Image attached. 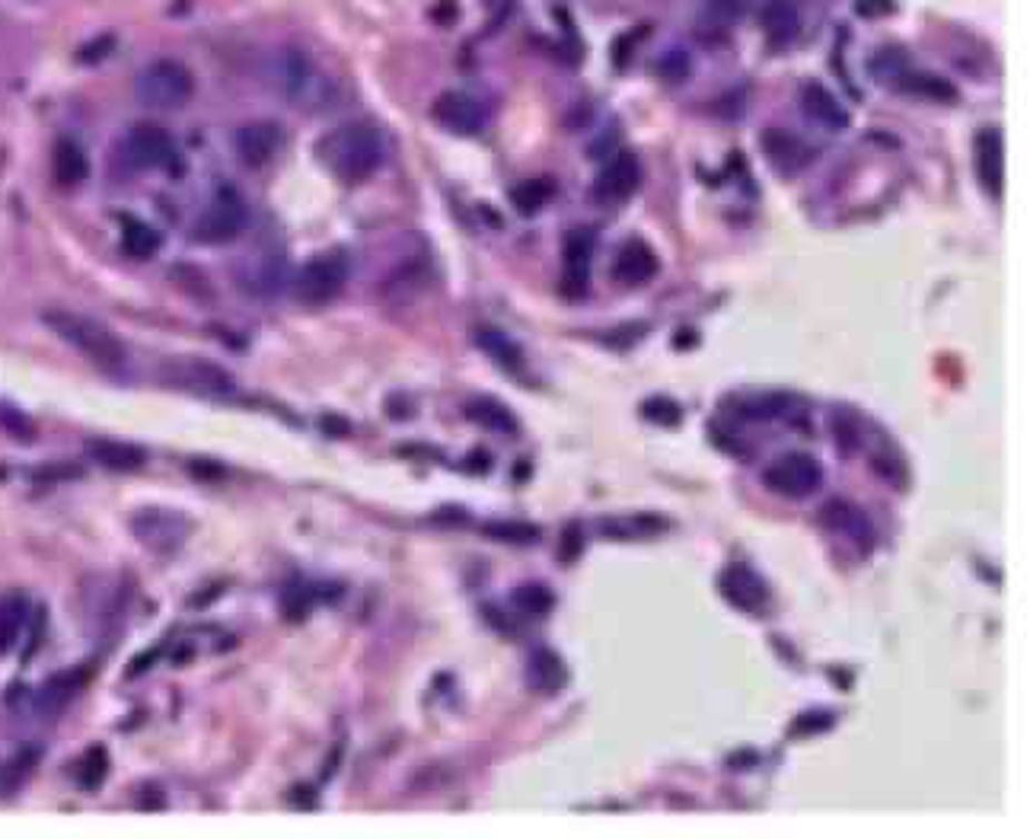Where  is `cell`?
I'll use <instances>...</instances> for the list:
<instances>
[{
	"mask_svg": "<svg viewBox=\"0 0 1030 839\" xmlns=\"http://www.w3.org/2000/svg\"><path fill=\"white\" fill-rule=\"evenodd\" d=\"M432 116L437 125H444L454 135H479L485 128V109L479 99L459 93V90H447L434 99Z\"/></svg>",
	"mask_w": 1030,
	"mask_h": 839,
	"instance_id": "cell-12",
	"label": "cell"
},
{
	"mask_svg": "<svg viewBox=\"0 0 1030 839\" xmlns=\"http://www.w3.org/2000/svg\"><path fill=\"white\" fill-rule=\"evenodd\" d=\"M657 71L664 73L667 80L676 83V80L690 77V58H686L680 49H671L664 58H661V61H657Z\"/></svg>",
	"mask_w": 1030,
	"mask_h": 839,
	"instance_id": "cell-36",
	"label": "cell"
},
{
	"mask_svg": "<svg viewBox=\"0 0 1030 839\" xmlns=\"http://www.w3.org/2000/svg\"><path fill=\"white\" fill-rule=\"evenodd\" d=\"M482 530H485V536H492L498 543H517V546H529V543L539 540V527L521 524V521H492Z\"/></svg>",
	"mask_w": 1030,
	"mask_h": 839,
	"instance_id": "cell-30",
	"label": "cell"
},
{
	"mask_svg": "<svg viewBox=\"0 0 1030 839\" xmlns=\"http://www.w3.org/2000/svg\"><path fill=\"white\" fill-rule=\"evenodd\" d=\"M973 169L989 195H1002L1006 189V141L999 128H982L973 138Z\"/></svg>",
	"mask_w": 1030,
	"mask_h": 839,
	"instance_id": "cell-11",
	"label": "cell"
},
{
	"mask_svg": "<svg viewBox=\"0 0 1030 839\" xmlns=\"http://www.w3.org/2000/svg\"><path fill=\"white\" fill-rule=\"evenodd\" d=\"M476 342H479L482 352L492 355V361H495L498 367H504V371H517V367L524 364L521 345L507 336V333L495 329V326H482V329H476Z\"/></svg>",
	"mask_w": 1030,
	"mask_h": 839,
	"instance_id": "cell-26",
	"label": "cell"
},
{
	"mask_svg": "<svg viewBox=\"0 0 1030 839\" xmlns=\"http://www.w3.org/2000/svg\"><path fill=\"white\" fill-rule=\"evenodd\" d=\"M242 224H246V208H242V201L230 193V189H220V193L201 208V215L195 217L192 240L208 243V246L230 243L240 237Z\"/></svg>",
	"mask_w": 1030,
	"mask_h": 839,
	"instance_id": "cell-7",
	"label": "cell"
},
{
	"mask_svg": "<svg viewBox=\"0 0 1030 839\" xmlns=\"http://www.w3.org/2000/svg\"><path fill=\"white\" fill-rule=\"evenodd\" d=\"M384 135L370 121H348L319 141V160L341 182H364L384 164Z\"/></svg>",
	"mask_w": 1030,
	"mask_h": 839,
	"instance_id": "cell-1",
	"label": "cell"
},
{
	"mask_svg": "<svg viewBox=\"0 0 1030 839\" xmlns=\"http://www.w3.org/2000/svg\"><path fill=\"white\" fill-rule=\"evenodd\" d=\"M801 109H804V116L820 125V128H826V131H845L849 128V109L839 102V97L833 90H826L823 83H808L804 87V93H801Z\"/></svg>",
	"mask_w": 1030,
	"mask_h": 839,
	"instance_id": "cell-19",
	"label": "cell"
},
{
	"mask_svg": "<svg viewBox=\"0 0 1030 839\" xmlns=\"http://www.w3.org/2000/svg\"><path fill=\"white\" fill-rule=\"evenodd\" d=\"M900 80H903V87H907L910 93H919V97L958 99V90H954V87H951L948 80H941V77H932V73H903Z\"/></svg>",
	"mask_w": 1030,
	"mask_h": 839,
	"instance_id": "cell-33",
	"label": "cell"
},
{
	"mask_svg": "<svg viewBox=\"0 0 1030 839\" xmlns=\"http://www.w3.org/2000/svg\"><path fill=\"white\" fill-rule=\"evenodd\" d=\"M568 683V671H565V661L549 651V648H539L529 654L527 664V687L533 693L539 695H558Z\"/></svg>",
	"mask_w": 1030,
	"mask_h": 839,
	"instance_id": "cell-20",
	"label": "cell"
},
{
	"mask_svg": "<svg viewBox=\"0 0 1030 839\" xmlns=\"http://www.w3.org/2000/svg\"><path fill=\"white\" fill-rule=\"evenodd\" d=\"M638 182H642V167H638V157L635 154H616L603 172H600L597 186H594V193H597L600 201H610V205H616V201H625L628 195L638 189Z\"/></svg>",
	"mask_w": 1030,
	"mask_h": 839,
	"instance_id": "cell-17",
	"label": "cell"
},
{
	"mask_svg": "<svg viewBox=\"0 0 1030 839\" xmlns=\"http://www.w3.org/2000/svg\"><path fill=\"white\" fill-rule=\"evenodd\" d=\"M721 594L727 598V603H734L743 613H753L760 616L769 606V588L763 578L756 575L753 569L746 565H731L719 581Z\"/></svg>",
	"mask_w": 1030,
	"mask_h": 839,
	"instance_id": "cell-16",
	"label": "cell"
},
{
	"mask_svg": "<svg viewBox=\"0 0 1030 839\" xmlns=\"http://www.w3.org/2000/svg\"><path fill=\"white\" fill-rule=\"evenodd\" d=\"M26 625V600L20 594L0 598V654L20 642Z\"/></svg>",
	"mask_w": 1030,
	"mask_h": 839,
	"instance_id": "cell-28",
	"label": "cell"
},
{
	"mask_svg": "<svg viewBox=\"0 0 1030 839\" xmlns=\"http://www.w3.org/2000/svg\"><path fill=\"white\" fill-rule=\"evenodd\" d=\"M654 275H657V253H654L645 240H628L623 249L616 253L613 278H616L623 288H642Z\"/></svg>",
	"mask_w": 1030,
	"mask_h": 839,
	"instance_id": "cell-18",
	"label": "cell"
},
{
	"mask_svg": "<svg viewBox=\"0 0 1030 839\" xmlns=\"http://www.w3.org/2000/svg\"><path fill=\"white\" fill-rule=\"evenodd\" d=\"M763 150H766V160L779 172H798L801 167L811 164V150L801 138H794L789 131H779V128H769L763 135Z\"/></svg>",
	"mask_w": 1030,
	"mask_h": 839,
	"instance_id": "cell-21",
	"label": "cell"
},
{
	"mask_svg": "<svg viewBox=\"0 0 1030 839\" xmlns=\"http://www.w3.org/2000/svg\"><path fill=\"white\" fill-rule=\"evenodd\" d=\"M237 285L252 297H271L285 288L288 282V259L281 256L278 246H252L249 253H242L237 263Z\"/></svg>",
	"mask_w": 1030,
	"mask_h": 839,
	"instance_id": "cell-4",
	"label": "cell"
},
{
	"mask_svg": "<svg viewBox=\"0 0 1030 839\" xmlns=\"http://www.w3.org/2000/svg\"><path fill=\"white\" fill-rule=\"evenodd\" d=\"M763 482L775 495L808 499L823 482V466L811 454H785L763 470Z\"/></svg>",
	"mask_w": 1030,
	"mask_h": 839,
	"instance_id": "cell-8",
	"label": "cell"
},
{
	"mask_svg": "<svg viewBox=\"0 0 1030 839\" xmlns=\"http://www.w3.org/2000/svg\"><path fill=\"white\" fill-rule=\"evenodd\" d=\"M167 381L169 386H182L205 396H227L234 389V377L205 361H169Z\"/></svg>",
	"mask_w": 1030,
	"mask_h": 839,
	"instance_id": "cell-13",
	"label": "cell"
},
{
	"mask_svg": "<svg viewBox=\"0 0 1030 839\" xmlns=\"http://www.w3.org/2000/svg\"><path fill=\"white\" fill-rule=\"evenodd\" d=\"M125 150H128V160L138 169H169L179 154L172 135L164 125H153V121L135 125L125 138Z\"/></svg>",
	"mask_w": 1030,
	"mask_h": 839,
	"instance_id": "cell-10",
	"label": "cell"
},
{
	"mask_svg": "<svg viewBox=\"0 0 1030 839\" xmlns=\"http://www.w3.org/2000/svg\"><path fill=\"white\" fill-rule=\"evenodd\" d=\"M466 415L482 425V428H488V432H498V434H517V418L511 415V408L502 406L498 399H488V396H482V399H473L469 406H466Z\"/></svg>",
	"mask_w": 1030,
	"mask_h": 839,
	"instance_id": "cell-27",
	"label": "cell"
},
{
	"mask_svg": "<svg viewBox=\"0 0 1030 839\" xmlns=\"http://www.w3.org/2000/svg\"><path fill=\"white\" fill-rule=\"evenodd\" d=\"M135 93H138V99L145 102L147 109L172 112V109L189 106V99L195 93V77L186 65L164 58V61H153V65H147L145 71H141Z\"/></svg>",
	"mask_w": 1030,
	"mask_h": 839,
	"instance_id": "cell-3",
	"label": "cell"
},
{
	"mask_svg": "<svg viewBox=\"0 0 1030 839\" xmlns=\"http://www.w3.org/2000/svg\"><path fill=\"white\" fill-rule=\"evenodd\" d=\"M285 145V131L281 125L275 121L259 119L246 121L240 131H237V154L246 167H265L275 160V154Z\"/></svg>",
	"mask_w": 1030,
	"mask_h": 839,
	"instance_id": "cell-15",
	"label": "cell"
},
{
	"mask_svg": "<svg viewBox=\"0 0 1030 839\" xmlns=\"http://www.w3.org/2000/svg\"><path fill=\"white\" fill-rule=\"evenodd\" d=\"M591 256H594V234L587 227H575L565 237L562 256V290L568 297H581L591 282Z\"/></svg>",
	"mask_w": 1030,
	"mask_h": 839,
	"instance_id": "cell-14",
	"label": "cell"
},
{
	"mask_svg": "<svg viewBox=\"0 0 1030 839\" xmlns=\"http://www.w3.org/2000/svg\"><path fill=\"white\" fill-rule=\"evenodd\" d=\"M514 606L524 616H546L552 610V594L546 584H521L514 591Z\"/></svg>",
	"mask_w": 1030,
	"mask_h": 839,
	"instance_id": "cell-32",
	"label": "cell"
},
{
	"mask_svg": "<svg viewBox=\"0 0 1030 839\" xmlns=\"http://www.w3.org/2000/svg\"><path fill=\"white\" fill-rule=\"evenodd\" d=\"M87 456L97 460L99 466H106V470H116V473L141 470L147 460L138 444H125V441H87Z\"/></svg>",
	"mask_w": 1030,
	"mask_h": 839,
	"instance_id": "cell-22",
	"label": "cell"
},
{
	"mask_svg": "<svg viewBox=\"0 0 1030 839\" xmlns=\"http://www.w3.org/2000/svg\"><path fill=\"white\" fill-rule=\"evenodd\" d=\"M42 319H46V326L55 336L61 338V342H68L71 348H77L93 367L106 371V374H121L125 371L128 352L116 338V333L106 329L102 323L71 310H49Z\"/></svg>",
	"mask_w": 1030,
	"mask_h": 839,
	"instance_id": "cell-2",
	"label": "cell"
},
{
	"mask_svg": "<svg viewBox=\"0 0 1030 839\" xmlns=\"http://www.w3.org/2000/svg\"><path fill=\"white\" fill-rule=\"evenodd\" d=\"M600 527L613 533V540H635V536H651L664 524H657L654 517H638V521H603Z\"/></svg>",
	"mask_w": 1030,
	"mask_h": 839,
	"instance_id": "cell-34",
	"label": "cell"
},
{
	"mask_svg": "<svg viewBox=\"0 0 1030 839\" xmlns=\"http://www.w3.org/2000/svg\"><path fill=\"white\" fill-rule=\"evenodd\" d=\"M826 521H833L836 530L855 533V540H859V543H871V527H868V521H864L855 507H849V504H842V502L826 504Z\"/></svg>",
	"mask_w": 1030,
	"mask_h": 839,
	"instance_id": "cell-31",
	"label": "cell"
},
{
	"mask_svg": "<svg viewBox=\"0 0 1030 839\" xmlns=\"http://www.w3.org/2000/svg\"><path fill=\"white\" fill-rule=\"evenodd\" d=\"M552 198V182L549 179H529V182H521V186H514L511 189V205H514V211L524 217L539 215L546 205H549Z\"/></svg>",
	"mask_w": 1030,
	"mask_h": 839,
	"instance_id": "cell-29",
	"label": "cell"
},
{
	"mask_svg": "<svg viewBox=\"0 0 1030 839\" xmlns=\"http://www.w3.org/2000/svg\"><path fill=\"white\" fill-rule=\"evenodd\" d=\"M275 87L281 90V97H288L294 106H310L319 90V73L313 68V61L300 49H285L275 58Z\"/></svg>",
	"mask_w": 1030,
	"mask_h": 839,
	"instance_id": "cell-9",
	"label": "cell"
},
{
	"mask_svg": "<svg viewBox=\"0 0 1030 839\" xmlns=\"http://www.w3.org/2000/svg\"><path fill=\"white\" fill-rule=\"evenodd\" d=\"M798 26H801V13L794 0H769L763 10V29L772 46H789L798 36Z\"/></svg>",
	"mask_w": 1030,
	"mask_h": 839,
	"instance_id": "cell-24",
	"label": "cell"
},
{
	"mask_svg": "<svg viewBox=\"0 0 1030 839\" xmlns=\"http://www.w3.org/2000/svg\"><path fill=\"white\" fill-rule=\"evenodd\" d=\"M709 10L721 17V20H737L743 10H746V0H705Z\"/></svg>",
	"mask_w": 1030,
	"mask_h": 839,
	"instance_id": "cell-37",
	"label": "cell"
},
{
	"mask_svg": "<svg viewBox=\"0 0 1030 839\" xmlns=\"http://www.w3.org/2000/svg\"><path fill=\"white\" fill-rule=\"evenodd\" d=\"M51 176L58 186L77 189L87 176H90V160L83 154V147L73 141H58L51 150Z\"/></svg>",
	"mask_w": 1030,
	"mask_h": 839,
	"instance_id": "cell-23",
	"label": "cell"
},
{
	"mask_svg": "<svg viewBox=\"0 0 1030 839\" xmlns=\"http://www.w3.org/2000/svg\"><path fill=\"white\" fill-rule=\"evenodd\" d=\"M855 13L864 17V20H878V17L893 13V0H859V3H855Z\"/></svg>",
	"mask_w": 1030,
	"mask_h": 839,
	"instance_id": "cell-38",
	"label": "cell"
},
{
	"mask_svg": "<svg viewBox=\"0 0 1030 839\" xmlns=\"http://www.w3.org/2000/svg\"><path fill=\"white\" fill-rule=\"evenodd\" d=\"M131 533L138 536V543L150 552L169 555L176 552L192 533V524L186 514L167 511V507H145L131 517Z\"/></svg>",
	"mask_w": 1030,
	"mask_h": 839,
	"instance_id": "cell-6",
	"label": "cell"
},
{
	"mask_svg": "<svg viewBox=\"0 0 1030 839\" xmlns=\"http://www.w3.org/2000/svg\"><path fill=\"white\" fill-rule=\"evenodd\" d=\"M642 408H645V418L661 422V425H680V418H683V412L673 399H647Z\"/></svg>",
	"mask_w": 1030,
	"mask_h": 839,
	"instance_id": "cell-35",
	"label": "cell"
},
{
	"mask_svg": "<svg viewBox=\"0 0 1030 839\" xmlns=\"http://www.w3.org/2000/svg\"><path fill=\"white\" fill-rule=\"evenodd\" d=\"M830 724H833V715L823 712V719H816V712H808L804 719L794 724V731H823V728H830Z\"/></svg>",
	"mask_w": 1030,
	"mask_h": 839,
	"instance_id": "cell-39",
	"label": "cell"
},
{
	"mask_svg": "<svg viewBox=\"0 0 1030 839\" xmlns=\"http://www.w3.org/2000/svg\"><path fill=\"white\" fill-rule=\"evenodd\" d=\"M160 246H164L160 230L150 227L147 220H138V217H125L121 220V249L131 259H150V256L160 253Z\"/></svg>",
	"mask_w": 1030,
	"mask_h": 839,
	"instance_id": "cell-25",
	"label": "cell"
},
{
	"mask_svg": "<svg viewBox=\"0 0 1030 839\" xmlns=\"http://www.w3.org/2000/svg\"><path fill=\"white\" fill-rule=\"evenodd\" d=\"M348 282V263L338 253H323L300 268L297 282H294V297L307 307H323L329 300H336L341 288Z\"/></svg>",
	"mask_w": 1030,
	"mask_h": 839,
	"instance_id": "cell-5",
	"label": "cell"
}]
</instances>
